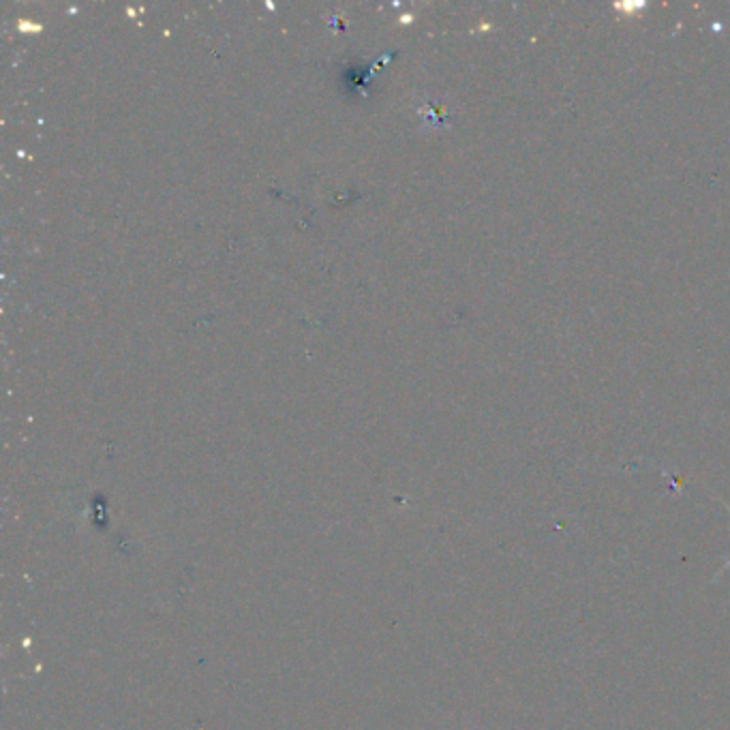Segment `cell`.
Here are the masks:
<instances>
[{
  "mask_svg": "<svg viewBox=\"0 0 730 730\" xmlns=\"http://www.w3.org/2000/svg\"><path fill=\"white\" fill-rule=\"evenodd\" d=\"M615 9H619V11H636V9H645V3H636V5H632V3H617Z\"/></svg>",
  "mask_w": 730,
  "mask_h": 730,
  "instance_id": "cell-1",
  "label": "cell"
},
{
  "mask_svg": "<svg viewBox=\"0 0 730 730\" xmlns=\"http://www.w3.org/2000/svg\"><path fill=\"white\" fill-rule=\"evenodd\" d=\"M724 506H726V510H728V512H730V504H726V501H724ZM728 568H730V557H728V559H726V561H724V566H722V568H720V570H718V574H716V576H713V583H716V581H718V579H720V576H722V574H724V572H726V570H728Z\"/></svg>",
  "mask_w": 730,
  "mask_h": 730,
  "instance_id": "cell-2",
  "label": "cell"
}]
</instances>
